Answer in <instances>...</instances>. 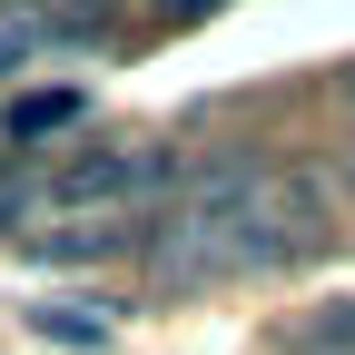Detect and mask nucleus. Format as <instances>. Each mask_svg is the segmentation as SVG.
I'll list each match as a JSON object with an SVG mask.
<instances>
[{"label": "nucleus", "instance_id": "f257e3e1", "mask_svg": "<svg viewBox=\"0 0 355 355\" xmlns=\"http://www.w3.org/2000/svg\"><path fill=\"white\" fill-rule=\"evenodd\" d=\"M168 178H178L168 139L109 128V139H79L50 178H40V207H69V217H128V207H148Z\"/></svg>", "mask_w": 355, "mask_h": 355}, {"label": "nucleus", "instance_id": "f03ea898", "mask_svg": "<svg viewBox=\"0 0 355 355\" xmlns=\"http://www.w3.org/2000/svg\"><path fill=\"white\" fill-rule=\"evenodd\" d=\"M60 128H79V89L60 79V89H20L10 109H0V139L10 148H40V139H60Z\"/></svg>", "mask_w": 355, "mask_h": 355}, {"label": "nucleus", "instance_id": "423d86ee", "mask_svg": "<svg viewBox=\"0 0 355 355\" xmlns=\"http://www.w3.org/2000/svg\"><path fill=\"white\" fill-rule=\"evenodd\" d=\"M345 178H355V158H345Z\"/></svg>", "mask_w": 355, "mask_h": 355}, {"label": "nucleus", "instance_id": "7ed1b4c3", "mask_svg": "<svg viewBox=\"0 0 355 355\" xmlns=\"http://www.w3.org/2000/svg\"><path fill=\"white\" fill-rule=\"evenodd\" d=\"M296 355H355V296H336V306H316V316L296 326Z\"/></svg>", "mask_w": 355, "mask_h": 355}, {"label": "nucleus", "instance_id": "20e7f679", "mask_svg": "<svg viewBox=\"0 0 355 355\" xmlns=\"http://www.w3.org/2000/svg\"><path fill=\"white\" fill-rule=\"evenodd\" d=\"M30 326L50 345H109V316H79V306H30Z\"/></svg>", "mask_w": 355, "mask_h": 355}, {"label": "nucleus", "instance_id": "39448f33", "mask_svg": "<svg viewBox=\"0 0 355 355\" xmlns=\"http://www.w3.org/2000/svg\"><path fill=\"white\" fill-rule=\"evenodd\" d=\"M10 60H20V30H10V20H0V79H10Z\"/></svg>", "mask_w": 355, "mask_h": 355}]
</instances>
